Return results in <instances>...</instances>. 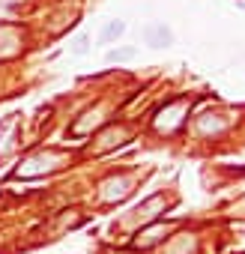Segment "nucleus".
Wrapping results in <instances>:
<instances>
[{
  "instance_id": "7ed1b4c3",
  "label": "nucleus",
  "mask_w": 245,
  "mask_h": 254,
  "mask_svg": "<svg viewBox=\"0 0 245 254\" xmlns=\"http://www.w3.org/2000/svg\"><path fill=\"white\" fill-rule=\"evenodd\" d=\"M135 57H138V48L122 45V48H111L105 54V63H126V60H135Z\"/></svg>"
},
{
  "instance_id": "f03ea898",
  "label": "nucleus",
  "mask_w": 245,
  "mask_h": 254,
  "mask_svg": "<svg viewBox=\"0 0 245 254\" xmlns=\"http://www.w3.org/2000/svg\"><path fill=\"white\" fill-rule=\"evenodd\" d=\"M185 108H188L185 102H174L171 108H165V111H162L159 117H162V120L168 117V123H162V126H159V129H162V132H171V129H177V126L183 123V117H180V114H185Z\"/></svg>"
},
{
  "instance_id": "20e7f679",
  "label": "nucleus",
  "mask_w": 245,
  "mask_h": 254,
  "mask_svg": "<svg viewBox=\"0 0 245 254\" xmlns=\"http://www.w3.org/2000/svg\"><path fill=\"white\" fill-rule=\"evenodd\" d=\"M122 33H126V21L114 18V21H108V24L102 27V42H114V39L122 36Z\"/></svg>"
},
{
  "instance_id": "39448f33",
  "label": "nucleus",
  "mask_w": 245,
  "mask_h": 254,
  "mask_svg": "<svg viewBox=\"0 0 245 254\" xmlns=\"http://www.w3.org/2000/svg\"><path fill=\"white\" fill-rule=\"evenodd\" d=\"M87 51H90V36H87V33H78V36L72 39V54H75V57H84Z\"/></svg>"
},
{
  "instance_id": "f257e3e1",
  "label": "nucleus",
  "mask_w": 245,
  "mask_h": 254,
  "mask_svg": "<svg viewBox=\"0 0 245 254\" xmlns=\"http://www.w3.org/2000/svg\"><path fill=\"white\" fill-rule=\"evenodd\" d=\"M144 42L150 48H168L174 42V33H171V27L165 21H153V24L144 27Z\"/></svg>"
}]
</instances>
